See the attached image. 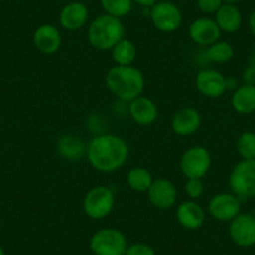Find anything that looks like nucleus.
<instances>
[{
  "label": "nucleus",
  "instance_id": "f257e3e1",
  "mask_svg": "<svg viewBox=\"0 0 255 255\" xmlns=\"http://www.w3.org/2000/svg\"><path fill=\"white\" fill-rule=\"evenodd\" d=\"M85 155L95 170L100 173H114L127 163L129 145L120 136L102 134L89 141Z\"/></svg>",
  "mask_w": 255,
  "mask_h": 255
},
{
  "label": "nucleus",
  "instance_id": "f03ea898",
  "mask_svg": "<svg viewBox=\"0 0 255 255\" xmlns=\"http://www.w3.org/2000/svg\"><path fill=\"white\" fill-rule=\"evenodd\" d=\"M105 84L118 99L131 102L143 93L145 78L134 65H114L105 75Z\"/></svg>",
  "mask_w": 255,
  "mask_h": 255
},
{
  "label": "nucleus",
  "instance_id": "7ed1b4c3",
  "mask_svg": "<svg viewBox=\"0 0 255 255\" xmlns=\"http://www.w3.org/2000/svg\"><path fill=\"white\" fill-rule=\"evenodd\" d=\"M87 36L90 45L97 50H112L124 38V25L119 18L103 14L89 24Z\"/></svg>",
  "mask_w": 255,
  "mask_h": 255
},
{
  "label": "nucleus",
  "instance_id": "20e7f679",
  "mask_svg": "<svg viewBox=\"0 0 255 255\" xmlns=\"http://www.w3.org/2000/svg\"><path fill=\"white\" fill-rule=\"evenodd\" d=\"M115 197L112 189L105 185H98L88 190L83 199V212L88 218L102 220L113 212Z\"/></svg>",
  "mask_w": 255,
  "mask_h": 255
},
{
  "label": "nucleus",
  "instance_id": "39448f33",
  "mask_svg": "<svg viewBox=\"0 0 255 255\" xmlns=\"http://www.w3.org/2000/svg\"><path fill=\"white\" fill-rule=\"evenodd\" d=\"M229 186L233 194L239 199L255 197V159L240 160L233 168L229 176Z\"/></svg>",
  "mask_w": 255,
  "mask_h": 255
},
{
  "label": "nucleus",
  "instance_id": "423d86ee",
  "mask_svg": "<svg viewBox=\"0 0 255 255\" xmlns=\"http://www.w3.org/2000/svg\"><path fill=\"white\" fill-rule=\"evenodd\" d=\"M90 249L94 255H124L127 252V238L115 228H104L90 238Z\"/></svg>",
  "mask_w": 255,
  "mask_h": 255
},
{
  "label": "nucleus",
  "instance_id": "0eeeda50",
  "mask_svg": "<svg viewBox=\"0 0 255 255\" xmlns=\"http://www.w3.org/2000/svg\"><path fill=\"white\" fill-rule=\"evenodd\" d=\"M179 166L186 179H203L210 170L212 155L204 146H191L184 151Z\"/></svg>",
  "mask_w": 255,
  "mask_h": 255
},
{
  "label": "nucleus",
  "instance_id": "6e6552de",
  "mask_svg": "<svg viewBox=\"0 0 255 255\" xmlns=\"http://www.w3.org/2000/svg\"><path fill=\"white\" fill-rule=\"evenodd\" d=\"M150 19L154 28L161 33H173L181 26L183 14L171 1H158L150 8Z\"/></svg>",
  "mask_w": 255,
  "mask_h": 255
},
{
  "label": "nucleus",
  "instance_id": "1a4fd4ad",
  "mask_svg": "<svg viewBox=\"0 0 255 255\" xmlns=\"http://www.w3.org/2000/svg\"><path fill=\"white\" fill-rule=\"evenodd\" d=\"M240 199L230 193L214 195L208 203V212L218 222L230 223L240 214Z\"/></svg>",
  "mask_w": 255,
  "mask_h": 255
},
{
  "label": "nucleus",
  "instance_id": "9d476101",
  "mask_svg": "<svg viewBox=\"0 0 255 255\" xmlns=\"http://www.w3.org/2000/svg\"><path fill=\"white\" fill-rule=\"evenodd\" d=\"M146 194L150 204L160 210L170 209L178 200V189L175 184L164 178L154 179Z\"/></svg>",
  "mask_w": 255,
  "mask_h": 255
},
{
  "label": "nucleus",
  "instance_id": "9b49d317",
  "mask_svg": "<svg viewBox=\"0 0 255 255\" xmlns=\"http://www.w3.org/2000/svg\"><path fill=\"white\" fill-rule=\"evenodd\" d=\"M229 235L233 242L242 248L255 245V219L252 214L240 213L229 223Z\"/></svg>",
  "mask_w": 255,
  "mask_h": 255
},
{
  "label": "nucleus",
  "instance_id": "f8f14e48",
  "mask_svg": "<svg viewBox=\"0 0 255 255\" xmlns=\"http://www.w3.org/2000/svg\"><path fill=\"white\" fill-rule=\"evenodd\" d=\"M195 87L202 95L215 99L227 90V78L215 69H203L195 77Z\"/></svg>",
  "mask_w": 255,
  "mask_h": 255
},
{
  "label": "nucleus",
  "instance_id": "ddd939ff",
  "mask_svg": "<svg viewBox=\"0 0 255 255\" xmlns=\"http://www.w3.org/2000/svg\"><path fill=\"white\" fill-rule=\"evenodd\" d=\"M171 129L179 136H189L197 133L202 125V115L193 107L180 108L171 117Z\"/></svg>",
  "mask_w": 255,
  "mask_h": 255
},
{
  "label": "nucleus",
  "instance_id": "4468645a",
  "mask_svg": "<svg viewBox=\"0 0 255 255\" xmlns=\"http://www.w3.org/2000/svg\"><path fill=\"white\" fill-rule=\"evenodd\" d=\"M222 35V30L217 21L208 16L195 19L189 26V36L195 44L202 46H209L218 41Z\"/></svg>",
  "mask_w": 255,
  "mask_h": 255
},
{
  "label": "nucleus",
  "instance_id": "2eb2a0df",
  "mask_svg": "<svg viewBox=\"0 0 255 255\" xmlns=\"http://www.w3.org/2000/svg\"><path fill=\"white\" fill-rule=\"evenodd\" d=\"M89 10L82 1H70L65 4L59 14V23L61 28L68 31H75L82 29L87 24Z\"/></svg>",
  "mask_w": 255,
  "mask_h": 255
},
{
  "label": "nucleus",
  "instance_id": "dca6fc26",
  "mask_svg": "<svg viewBox=\"0 0 255 255\" xmlns=\"http://www.w3.org/2000/svg\"><path fill=\"white\" fill-rule=\"evenodd\" d=\"M33 43L36 50L51 55L60 49L61 34L53 24H41L34 30Z\"/></svg>",
  "mask_w": 255,
  "mask_h": 255
},
{
  "label": "nucleus",
  "instance_id": "f3484780",
  "mask_svg": "<svg viewBox=\"0 0 255 255\" xmlns=\"http://www.w3.org/2000/svg\"><path fill=\"white\" fill-rule=\"evenodd\" d=\"M179 224L188 230H198L205 222V212L202 205L194 200H185L180 203L175 212Z\"/></svg>",
  "mask_w": 255,
  "mask_h": 255
},
{
  "label": "nucleus",
  "instance_id": "a211bd4d",
  "mask_svg": "<svg viewBox=\"0 0 255 255\" xmlns=\"http://www.w3.org/2000/svg\"><path fill=\"white\" fill-rule=\"evenodd\" d=\"M129 114L139 125H150L158 119L159 109L156 103L148 97H138L129 102Z\"/></svg>",
  "mask_w": 255,
  "mask_h": 255
},
{
  "label": "nucleus",
  "instance_id": "6ab92c4d",
  "mask_svg": "<svg viewBox=\"0 0 255 255\" xmlns=\"http://www.w3.org/2000/svg\"><path fill=\"white\" fill-rule=\"evenodd\" d=\"M214 20L222 31L228 34L235 33L240 29L243 21L242 13L235 4L224 3L215 13Z\"/></svg>",
  "mask_w": 255,
  "mask_h": 255
},
{
  "label": "nucleus",
  "instance_id": "aec40b11",
  "mask_svg": "<svg viewBox=\"0 0 255 255\" xmlns=\"http://www.w3.org/2000/svg\"><path fill=\"white\" fill-rule=\"evenodd\" d=\"M56 150L65 160L74 161L79 160L87 154V145L79 136L65 134L56 141Z\"/></svg>",
  "mask_w": 255,
  "mask_h": 255
},
{
  "label": "nucleus",
  "instance_id": "412c9836",
  "mask_svg": "<svg viewBox=\"0 0 255 255\" xmlns=\"http://www.w3.org/2000/svg\"><path fill=\"white\" fill-rule=\"evenodd\" d=\"M232 107L239 114L255 112V85H239L232 97Z\"/></svg>",
  "mask_w": 255,
  "mask_h": 255
},
{
  "label": "nucleus",
  "instance_id": "4be33fe9",
  "mask_svg": "<svg viewBox=\"0 0 255 255\" xmlns=\"http://www.w3.org/2000/svg\"><path fill=\"white\" fill-rule=\"evenodd\" d=\"M138 55L136 45L131 40L123 38L112 49V58L115 65H133Z\"/></svg>",
  "mask_w": 255,
  "mask_h": 255
},
{
  "label": "nucleus",
  "instance_id": "5701e85b",
  "mask_svg": "<svg viewBox=\"0 0 255 255\" xmlns=\"http://www.w3.org/2000/svg\"><path fill=\"white\" fill-rule=\"evenodd\" d=\"M153 181L154 178L151 173L143 166H135L127 174V184L136 193H146Z\"/></svg>",
  "mask_w": 255,
  "mask_h": 255
},
{
  "label": "nucleus",
  "instance_id": "b1692460",
  "mask_svg": "<svg viewBox=\"0 0 255 255\" xmlns=\"http://www.w3.org/2000/svg\"><path fill=\"white\" fill-rule=\"evenodd\" d=\"M207 58L213 63L225 64L234 58V48L228 41L218 40L208 46Z\"/></svg>",
  "mask_w": 255,
  "mask_h": 255
},
{
  "label": "nucleus",
  "instance_id": "393cba45",
  "mask_svg": "<svg viewBox=\"0 0 255 255\" xmlns=\"http://www.w3.org/2000/svg\"><path fill=\"white\" fill-rule=\"evenodd\" d=\"M103 10L115 18L127 16L133 9V0H100Z\"/></svg>",
  "mask_w": 255,
  "mask_h": 255
},
{
  "label": "nucleus",
  "instance_id": "a878e982",
  "mask_svg": "<svg viewBox=\"0 0 255 255\" xmlns=\"http://www.w3.org/2000/svg\"><path fill=\"white\" fill-rule=\"evenodd\" d=\"M237 150L242 160H254L255 159V133L245 131L238 138Z\"/></svg>",
  "mask_w": 255,
  "mask_h": 255
},
{
  "label": "nucleus",
  "instance_id": "bb28decb",
  "mask_svg": "<svg viewBox=\"0 0 255 255\" xmlns=\"http://www.w3.org/2000/svg\"><path fill=\"white\" fill-rule=\"evenodd\" d=\"M184 191L191 200L198 199L204 193V183L202 179H186L184 184Z\"/></svg>",
  "mask_w": 255,
  "mask_h": 255
},
{
  "label": "nucleus",
  "instance_id": "cd10ccee",
  "mask_svg": "<svg viewBox=\"0 0 255 255\" xmlns=\"http://www.w3.org/2000/svg\"><path fill=\"white\" fill-rule=\"evenodd\" d=\"M224 4L223 0H198L197 5L204 14H215Z\"/></svg>",
  "mask_w": 255,
  "mask_h": 255
},
{
  "label": "nucleus",
  "instance_id": "c85d7f7f",
  "mask_svg": "<svg viewBox=\"0 0 255 255\" xmlns=\"http://www.w3.org/2000/svg\"><path fill=\"white\" fill-rule=\"evenodd\" d=\"M124 255H155L153 248L145 243H135L127 248Z\"/></svg>",
  "mask_w": 255,
  "mask_h": 255
},
{
  "label": "nucleus",
  "instance_id": "c756f323",
  "mask_svg": "<svg viewBox=\"0 0 255 255\" xmlns=\"http://www.w3.org/2000/svg\"><path fill=\"white\" fill-rule=\"evenodd\" d=\"M243 84L255 85V68L248 65L243 72Z\"/></svg>",
  "mask_w": 255,
  "mask_h": 255
},
{
  "label": "nucleus",
  "instance_id": "7c9ffc66",
  "mask_svg": "<svg viewBox=\"0 0 255 255\" xmlns=\"http://www.w3.org/2000/svg\"><path fill=\"white\" fill-rule=\"evenodd\" d=\"M133 1L143 8H153L158 3V0H133Z\"/></svg>",
  "mask_w": 255,
  "mask_h": 255
},
{
  "label": "nucleus",
  "instance_id": "2f4dec72",
  "mask_svg": "<svg viewBox=\"0 0 255 255\" xmlns=\"http://www.w3.org/2000/svg\"><path fill=\"white\" fill-rule=\"evenodd\" d=\"M248 25H249L250 33L255 36V10L250 13L249 20H248Z\"/></svg>",
  "mask_w": 255,
  "mask_h": 255
},
{
  "label": "nucleus",
  "instance_id": "473e14b6",
  "mask_svg": "<svg viewBox=\"0 0 255 255\" xmlns=\"http://www.w3.org/2000/svg\"><path fill=\"white\" fill-rule=\"evenodd\" d=\"M239 87V85H238V80L235 79V78H233V77H230V78H228L227 79V89H237V88Z\"/></svg>",
  "mask_w": 255,
  "mask_h": 255
},
{
  "label": "nucleus",
  "instance_id": "72a5a7b5",
  "mask_svg": "<svg viewBox=\"0 0 255 255\" xmlns=\"http://www.w3.org/2000/svg\"><path fill=\"white\" fill-rule=\"evenodd\" d=\"M249 65L250 67L255 68V43H254V50H253V54L250 55V59H249Z\"/></svg>",
  "mask_w": 255,
  "mask_h": 255
},
{
  "label": "nucleus",
  "instance_id": "f704fd0d",
  "mask_svg": "<svg viewBox=\"0 0 255 255\" xmlns=\"http://www.w3.org/2000/svg\"><path fill=\"white\" fill-rule=\"evenodd\" d=\"M224 3H228V4H235L238 3V1H240V0H223Z\"/></svg>",
  "mask_w": 255,
  "mask_h": 255
},
{
  "label": "nucleus",
  "instance_id": "c9c22d12",
  "mask_svg": "<svg viewBox=\"0 0 255 255\" xmlns=\"http://www.w3.org/2000/svg\"><path fill=\"white\" fill-rule=\"evenodd\" d=\"M0 255H5V253H4V249L1 247H0Z\"/></svg>",
  "mask_w": 255,
  "mask_h": 255
},
{
  "label": "nucleus",
  "instance_id": "e433bc0d",
  "mask_svg": "<svg viewBox=\"0 0 255 255\" xmlns=\"http://www.w3.org/2000/svg\"><path fill=\"white\" fill-rule=\"evenodd\" d=\"M252 215H253V217H254V219H255V209H254V212H253Z\"/></svg>",
  "mask_w": 255,
  "mask_h": 255
},
{
  "label": "nucleus",
  "instance_id": "4c0bfd02",
  "mask_svg": "<svg viewBox=\"0 0 255 255\" xmlns=\"http://www.w3.org/2000/svg\"><path fill=\"white\" fill-rule=\"evenodd\" d=\"M0 1H1V0H0Z\"/></svg>",
  "mask_w": 255,
  "mask_h": 255
}]
</instances>
